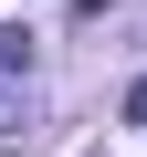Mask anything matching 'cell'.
Wrapping results in <instances>:
<instances>
[{"mask_svg": "<svg viewBox=\"0 0 147 157\" xmlns=\"http://www.w3.org/2000/svg\"><path fill=\"white\" fill-rule=\"evenodd\" d=\"M11 126H21V84H0V136H11Z\"/></svg>", "mask_w": 147, "mask_h": 157, "instance_id": "2", "label": "cell"}, {"mask_svg": "<svg viewBox=\"0 0 147 157\" xmlns=\"http://www.w3.org/2000/svg\"><path fill=\"white\" fill-rule=\"evenodd\" d=\"M84 157H105V147H84Z\"/></svg>", "mask_w": 147, "mask_h": 157, "instance_id": "4", "label": "cell"}, {"mask_svg": "<svg viewBox=\"0 0 147 157\" xmlns=\"http://www.w3.org/2000/svg\"><path fill=\"white\" fill-rule=\"evenodd\" d=\"M0 84H32V32L0 21Z\"/></svg>", "mask_w": 147, "mask_h": 157, "instance_id": "1", "label": "cell"}, {"mask_svg": "<svg viewBox=\"0 0 147 157\" xmlns=\"http://www.w3.org/2000/svg\"><path fill=\"white\" fill-rule=\"evenodd\" d=\"M126 126H147V84H126Z\"/></svg>", "mask_w": 147, "mask_h": 157, "instance_id": "3", "label": "cell"}]
</instances>
